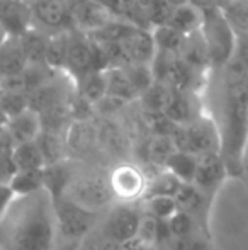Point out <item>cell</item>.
<instances>
[{
	"label": "cell",
	"instance_id": "5",
	"mask_svg": "<svg viewBox=\"0 0 248 250\" xmlns=\"http://www.w3.org/2000/svg\"><path fill=\"white\" fill-rule=\"evenodd\" d=\"M116 41L119 46L121 62H123L121 65H128V63L152 65L156 55L155 38H153L152 29H143L129 22H123Z\"/></svg>",
	"mask_w": 248,
	"mask_h": 250
},
{
	"label": "cell",
	"instance_id": "27",
	"mask_svg": "<svg viewBox=\"0 0 248 250\" xmlns=\"http://www.w3.org/2000/svg\"><path fill=\"white\" fill-rule=\"evenodd\" d=\"M9 188L14 196H24L36 192L43 188V168L36 170H16L9 179Z\"/></svg>",
	"mask_w": 248,
	"mask_h": 250
},
{
	"label": "cell",
	"instance_id": "21",
	"mask_svg": "<svg viewBox=\"0 0 248 250\" xmlns=\"http://www.w3.org/2000/svg\"><path fill=\"white\" fill-rule=\"evenodd\" d=\"M70 31L53 33L48 38L44 63H46L50 68H53L55 72H65L66 56H68V46H70Z\"/></svg>",
	"mask_w": 248,
	"mask_h": 250
},
{
	"label": "cell",
	"instance_id": "11",
	"mask_svg": "<svg viewBox=\"0 0 248 250\" xmlns=\"http://www.w3.org/2000/svg\"><path fill=\"white\" fill-rule=\"evenodd\" d=\"M163 112L175 125H187V123L194 121L195 118H199L202 114V105L201 101H199V94L189 92V90L172 89L170 87Z\"/></svg>",
	"mask_w": 248,
	"mask_h": 250
},
{
	"label": "cell",
	"instance_id": "10",
	"mask_svg": "<svg viewBox=\"0 0 248 250\" xmlns=\"http://www.w3.org/2000/svg\"><path fill=\"white\" fill-rule=\"evenodd\" d=\"M195 157H197V167L192 184L209 199H214L225 179L229 177L225 158L221 151H204Z\"/></svg>",
	"mask_w": 248,
	"mask_h": 250
},
{
	"label": "cell",
	"instance_id": "32",
	"mask_svg": "<svg viewBox=\"0 0 248 250\" xmlns=\"http://www.w3.org/2000/svg\"><path fill=\"white\" fill-rule=\"evenodd\" d=\"M223 12H225L226 19L233 26V29L236 31V34L248 38V5L233 0L229 5H226L223 9Z\"/></svg>",
	"mask_w": 248,
	"mask_h": 250
},
{
	"label": "cell",
	"instance_id": "1",
	"mask_svg": "<svg viewBox=\"0 0 248 250\" xmlns=\"http://www.w3.org/2000/svg\"><path fill=\"white\" fill-rule=\"evenodd\" d=\"M58 240L53 199L46 189L14 196L0 218L3 250H53Z\"/></svg>",
	"mask_w": 248,
	"mask_h": 250
},
{
	"label": "cell",
	"instance_id": "19",
	"mask_svg": "<svg viewBox=\"0 0 248 250\" xmlns=\"http://www.w3.org/2000/svg\"><path fill=\"white\" fill-rule=\"evenodd\" d=\"M76 89L75 94L89 102L90 105H95L97 102L106 96V77H104V70H92L89 73L76 77L75 79Z\"/></svg>",
	"mask_w": 248,
	"mask_h": 250
},
{
	"label": "cell",
	"instance_id": "41",
	"mask_svg": "<svg viewBox=\"0 0 248 250\" xmlns=\"http://www.w3.org/2000/svg\"><path fill=\"white\" fill-rule=\"evenodd\" d=\"M170 3H173V5H177V3H182V2H186V0H169Z\"/></svg>",
	"mask_w": 248,
	"mask_h": 250
},
{
	"label": "cell",
	"instance_id": "33",
	"mask_svg": "<svg viewBox=\"0 0 248 250\" xmlns=\"http://www.w3.org/2000/svg\"><path fill=\"white\" fill-rule=\"evenodd\" d=\"M12 199H14V192L10 191L9 184L0 181V218L3 216V213H5V209L9 208Z\"/></svg>",
	"mask_w": 248,
	"mask_h": 250
},
{
	"label": "cell",
	"instance_id": "31",
	"mask_svg": "<svg viewBox=\"0 0 248 250\" xmlns=\"http://www.w3.org/2000/svg\"><path fill=\"white\" fill-rule=\"evenodd\" d=\"M27 107H29V101H27L26 92H19V90H0V111L3 112V116L7 119L22 112Z\"/></svg>",
	"mask_w": 248,
	"mask_h": 250
},
{
	"label": "cell",
	"instance_id": "40",
	"mask_svg": "<svg viewBox=\"0 0 248 250\" xmlns=\"http://www.w3.org/2000/svg\"><path fill=\"white\" fill-rule=\"evenodd\" d=\"M7 38H9V36H7V33L2 29V26H0V46H2V44H3V41H5Z\"/></svg>",
	"mask_w": 248,
	"mask_h": 250
},
{
	"label": "cell",
	"instance_id": "38",
	"mask_svg": "<svg viewBox=\"0 0 248 250\" xmlns=\"http://www.w3.org/2000/svg\"><path fill=\"white\" fill-rule=\"evenodd\" d=\"M248 175V143H247V150H245V160H243V177Z\"/></svg>",
	"mask_w": 248,
	"mask_h": 250
},
{
	"label": "cell",
	"instance_id": "18",
	"mask_svg": "<svg viewBox=\"0 0 248 250\" xmlns=\"http://www.w3.org/2000/svg\"><path fill=\"white\" fill-rule=\"evenodd\" d=\"M73 174H75V172L72 170V167H70L66 160L57 162V164H51V165H44L43 188L48 191L51 199L55 201L65 194Z\"/></svg>",
	"mask_w": 248,
	"mask_h": 250
},
{
	"label": "cell",
	"instance_id": "23",
	"mask_svg": "<svg viewBox=\"0 0 248 250\" xmlns=\"http://www.w3.org/2000/svg\"><path fill=\"white\" fill-rule=\"evenodd\" d=\"M195 167H197V157L191 151L175 150L163 164V168L172 172L175 177H179L186 184H192L195 175Z\"/></svg>",
	"mask_w": 248,
	"mask_h": 250
},
{
	"label": "cell",
	"instance_id": "44",
	"mask_svg": "<svg viewBox=\"0 0 248 250\" xmlns=\"http://www.w3.org/2000/svg\"><path fill=\"white\" fill-rule=\"evenodd\" d=\"M0 250H3V249H2V247H0Z\"/></svg>",
	"mask_w": 248,
	"mask_h": 250
},
{
	"label": "cell",
	"instance_id": "35",
	"mask_svg": "<svg viewBox=\"0 0 248 250\" xmlns=\"http://www.w3.org/2000/svg\"><path fill=\"white\" fill-rule=\"evenodd\" d=\"M102 7H106L111 14H117V16H123V9H124V3L123 0H97Z\"/></svg>",
	"mask_w": 248,
	"mask_h": 250
},
{
	"label": "cell",
	"instance_id": "36",
	"mask_svg": "<svg viewBox=\"0 0 248 250\" xmlns=\"http://www.w3.org/2000/svg\"><path fill=\"white\" fill-rule=\"evenodd\" d=\"M53 250H80V242H75V240H63V238H58L57 245H55Z\"/></svg>",
	"mask_w": 248,
	"mask_h": 250
},
{
	"label": "cell",
	"instance_id": "22",
	"mask_svg": "<svg viewBox=\"0 0 248 250\" xmlns=\"http://www.w3.org/2000/svg\"><path fill=\"white\" fill-rule=\"evenodd\" d=\"M12 164L16 170H36V168H44V158L41 155V150L38 146L36 140L34 142L19 143L12 146Z\"/></svg>",
	"mask_w": 248,
	"mask_h": 250
},
{
	"label": "cell",
	"instance_id": "20",
	"mask_svg": "<svg viewBox=\"0 0 248 250\" xmlns=\"http://www.w3.org/2000/svg\"><path fill=\"white\" fill-rule=\"evenodd\" d=\"M180 58L187 63L189 66L199 70L202 73L211 72V65H209V55L206 50L204 40L201 36V31H195L192 34L186 36V43L180 51Z\"/></svg>",
	"mask_w": 248,
	"mask_h": 250
},
{
	"label": "cell",
	"instance_id": "42",
	"mask_svg": "<svg viewBox=\"0 0 248 250\" xmlns=\"http://www.w3.org/2000/svg\"><path fill=\"white\" fill-rule=\"evenodd\" d=\"M133 0H123V3H124V9H126V5H128V3H131ZM124 9H123V12H124Z\"/></svg>",
	"mask_w": 248,
	"mask_h": 250
},
{
	"label": "cell",
	"instance_id": "3",
	"mask_svg": "<svg viewBox=\"0 0 248 250\" xmlns=\"http://www.w3.org/2000/svg\"><path fill=\"white\" fill-rule=\"evenodd\" d=\"M177 150L191 151L194 155L204 151H221V135L216 119L202 112L187 125H179L172 135Z\"/></svg>",
	"mask_w": 248,
	"mask_h": 250
},
{
	"label": "cell",
	"instance_id": "8",
	"mask_svg": "<svg viewBox=\"0 0 248 250\" xmlns=\"http://www.w3.org/2000/svg\"><path fill=\"white\" fill-rule=\"evenodd\" d=\"M34 27L48 34L73 29V19L66 0H27Z\"/></svg>",
	"mask_w": 248,
	"mask_h": 250
},
{
	"label": "cell",
	"instance_id": "29",
	"mask_svg": "<svg viewBox=\"0 0 248 250\" xmlns=\"http://www.w3.org/2000/svg\"><path fill=\"white\" fill-rule=\"evenodd\" d=\"M143 213L153 216L155 220H169L177 209V201L172 196H148L143 198Z\"/></svg>",
	"mask_w": 248,
	"mask_h": 250
},
{
	"label": "cell",
	"instance_id": "12",
	"mask_svg": "<svg viewBox=\"0 0 248 250\" xmlns=\"http://www.w3.org/2000/svg\"><path fill=\"white\" fill-rule=\"evenodd\" d=\"M0 26L7 36L20 38L33 24V14L27 0H0Z\"/></svg>",
	"mask_w": 248,
	"mask_h": 250
},
{
	"label": "cell",
	"instance_id": "7",
	"mask_svg": "<svg viewBox=\"0 0 248 250\" xmlns=\"http://www.w3.org/2000/svg\"><path fill=\"white\" fill-rule=\"evenodd\" d=\"M65 196L72 198L76 203L83 204L89 209L95 211L97 208L106 206L107 203L114 201L113 191L109 186V175L100 177V175L85 174L75 175L73 174Z\"/></svg>",
	"mask_w": 248,
	"mask_h": 250
},
{
	"label": "cell",
	"instance_id": "24",
	"mask_svg": "<svg viewBox=\"0 0 248 250\" xmlns=\"http://www.w3.org/2000/svg\"><path fill=\"white\" fill-rule=\"evenodd\" d=\"M153 38H155V46L156 53H165V55L180 56V51L186 43V34L179 33L169 24L163 26H156L152 29Z\"/></svg>",
	"mask_w": 248,
	"mask_h": 250
},
{
	"label": "cell",
	"instance_id": "16",
	"mask_svg": "<svg viewBox=\"0 0 248 250\" xmlns=\"http://www.w3.org/2000/svg\"><path fill=\"white\" fill-rule=\"evenodd\" d=\"M167 24L186 36L195 33L201 29L202 24V7L194 2H189V0L177 3V5H173Z\"/></svg>",
	"mask_w": 248,
	"mask_h": 250
},
{
	"label": "cell",
	"instance_id": "14",
	"mask_svg": "<svg viewBox=\"0 0 248 250\" xmlns=\"http://www.w3.org/2000/svg\"><path fill=\"white\" fill-rule=\"evenodd\" d=\"M5 126H7V131H9V136L14 145H19V143H26V142H34V140L38 138V135L41 133V129H43L41 128L39 112L31 107L24 109L22 112L9 118Z\"/></svg>",
	"mask_w": 248,
	"mask_h": 250
},
{
	"label": "cell",
	"instance_id": "37",
	"mask_svg": "<svg viewBox=\"0 0 248 250\" xmlns=\"http://www.w3.org/2000/svg\"><path fill=\"white\" fill-rule=\"evenodd\" d=\"M233 0H211V5H216L219 7V9H225L226 5H229Z\"/></svg>",
	"mask_w": 248,
	"mask_h": 250
},
{
	"label": "cell",
	"instance_id": "39",
	"mask_svg": "<svg viewBox=\"0 0 248 250\" xmlns=\"http://www.w3.org/2000/svg\"><path fill=\"white\" fill-rule=\"evenodd\" d=\"M189 2H194L201 7H206V5H211V0H189Z\"/></svg>",
	"mask_w": 248,
	"mask_h": 250
},
{
	"label": "cell",
	"instance_id": "43",
	"mask_svg": "<svg viewBox=\"0 0 248 250\" xmlns=\"http://www.w3.org/2000/svg\"><path fill=\"white\" fill-rule=\"evenodd\" d=\"M235 2H240V3H245V5H248V0H235Z\"/></svg>",
	"mask_w": 248,
	"mask_h": 250
},
{
	"label": "cell",
	"instance_id": "2",
	"mask_svg": "<svg viewBox=\"0 0 248 250\" xmlns=\"http://www.w3.org/2000/svg\"><path fill=\"white\" fill-rule=\"evenodd\" d=\"M199 31L208 50L211 70H223L238 46V34L226 19L223 9L216 5L202 7V24Z\"/></svg>",
	"mask_w": 248,
	"mask_h": 250
},
{
	"label": "cell",
	"instance_id": "26",
	"mask_svg": "<svg viewBox=\"0 0 248 250\" xmlns=\"http://www.w3.org/2000/svg\"><path fill=\"white\" fill-rule=\"evenodd\" d=\"M36 143L44 158V165H51V164H57V162L65 160V151H66L65 135L51 133V131H41L36 138Z\"/></svg>",
	"mask_w": 248,
	"mask_h": 250
},
{
	"label": "cell",
	"instance_id": "17",
	"mask_svg": "<svg viewBox=\"0 0 248 250\" xmlns=\"http://www.w3.org/2000/svg\"><path fill=\"white\" fill-rule=\"evenodd\" d=\"M27 66V58L24 55L19 38L9 36L0 46V80L5 77L19 75Z\"/></svg>",
	"mask_w": 248,
	"mask_h": 250
},
{
	"label": "cell",
	"instance_id": "4",
	"mask_svg": "<svg viewBox=\"0 0 248 250\" xmlns=\"http://www.w3.org/2000/svg\"><path fill=\"white\" fill-rule=\"evenodd\" d=\"M53 208L58 238L82 242L83 238L89 237L97 220L95 211L89 209L65 194L53 201Z\"/></svg>",
	"mask_w": 248,
	"mask_h": 250
},
{
	"label": "cell",
	"instance_id": "13",
	"mask_svg": "<svg viewBox=\"0 0 248 250\" xmlns=\"http://www.w3.org/2000/svg\"><path fill=\"white\" fill-rule=\"evenodd\" d=\"M175 201H177L179 209L191 214L204 231L208 230L209 208H211L212 199H209L208 196L202 194L194 184H186V182H184L179 191H177Z\"/></svg>",
	"mask_w": 248,
	"mask_h": 250
},
{
	"label": "cell",
	"instance_id": "30",
	"mask_svg": "<svg viewBox=\"0 0 248 250\" xmlns=\"http://www.w3.org/2000/svg\"><path fill=\"white\" fill-rule=\"evenodd\" d=\"M169 227L173 238H192L199 233V223L182 209H177L169 218Z\"/></svg>",
	"mask_w": 248,
	"mask_h": 250
},
{
	"label": "cell",
	"instance_id": "15",
	"mask_svg": "<svg viewBox=\"0 0 248 250\" xmlns=\"http://www.w3.org/2000/svg\"><path fill=\"white\" fill-rule=\"evenodd\" d=\"M104 77H106V96L119 99L126 104L138 99V92L123 65H109L104 68Z\"/></svg>",
	"mask_w": 248,
	"mask_h": 250
},
{
	"label": "cell",
	"instance_id": "6",
	"mask_svg": "<svg viewBox=\"0 0 248 250\" xmlns=\"http://www.w3.org/2000/svg\"><path fill=\"white\" fill-rule=\"evenodd\" d=\"M143 209L136 203H117L109 211L102 227V235L113 244H123L138 237Z\"/></svg>",
	"mask_w": 248,
	"mask_h": 250
},
{
	"label": "cell",
	"instance_id": "28",
	"mask_svg": "<svg viewBox=\"0 0 248 250\" xmlns=\"http://www.w3.org/2000/svg\"><path fill=\"white\" fill-rule=\"evenodd\" d=\"M184 182L179 177L169 172L167 168H160L153 177H148V186H146L145 198L148 196H172L175 198L177 191L180 189Z\"/></svg>",
	"mask_w": 248,
	"mask_h": 250
},
{
	"label": "cell",
	"instance_id": "34",
	"mask_svg": "<svg viewBox=\"0 0 248 250\" xmlns=\"http://www.w3.org/2000/svg\"><path fill=\"white\" fill-rule=\"evenodd\" d=\"M182 250H209V244H208V238L206 237H192L187 238L186 244H184Z\"/></svg>",
	"mask_w": 248,
	"mask_h": 250
},
{
	"label": "cell",
	"instance_id": "9",
	"mask_svg": "<svg viewBox=\"0 0 248 250\" xmlns=\"http://www.w3.org/2000/svg\"><path fill=\"white\" fill-rule=\"evenodd\" d=\"M109 186L119 203H138L145 198L148 177L136 165L121 164L109 174Z\"/></svg>",
	"mask_w": 248,
	"mask_h": 250
},
{
	"label": "cell",
	"instance_id": "25",
	"mask_svg": "<svg viewBox=\"0 0 248 250\" xmlns=\"http://www.w3.org/2000/svg\"><path fill=\"white\" fill-rule=\"evenodd\" d=\"M48 38H50V34L38 29V27H31L26 34H22V36L19 38L20 44H22L24 55H26V58H27V65L44 63Z\"/></svg>",
	"mask_w": 248,
	"mask_h": 250
}]
</instances>
